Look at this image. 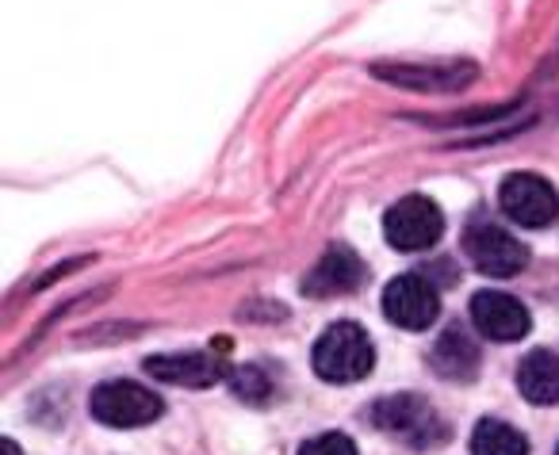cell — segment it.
Wrapping results in <instances>:
<instances>
[{"mask_svg":"<svg viewBox=\"0 0 559 455\" xmlns=\"http://www.w3.org/2000/svg\"><path fill=\"white\" fill-rule=\"evenodd\" d=\"M311 363L322 383H357V379L372 375L376 348L357 322H334L314 345Z\"/></svg>","mask_w":559,"mask_h":455,"instance_id":"1","label":"cell"},{"mask_svg":"<svg viewBox=\"0 0 559 455\" xmlns=\"http://www.w3.org/2000/svg\"><path fill=\"white\" fill-rule=\"evenodd\" d=\"M376 429L403 436L414 447H437L441 440H449V424L441 421L433 406L418 394H395V398H380L372 406Z\"/></svg>","mask_w":559,"mask_h":455,"instance_id":"2","label":"cell"},{"mask_svg":"<svg viewBox=\"0 0 559 455\" xmlns=\"http://www.w3.org/2000/svg\"><path fill=\"white\" fill-rule=\"evenodd\" d=\"M88 409L100 424L111 429H142V424L162 417V398L150 394L146 386L131 383V379H111L100 383L88 398Z\"/></svg>","mask_w":559,"mask_h":455,"instance_id":"3","label":"cell"},{"mask_svg":"<svg viewBox=\"0 0 559 455\" xmlns=\"http://www.w3.org/2000/svg\"><path fill=\"white\" fill-rule=\"evenodd\" d=\"M444 234V215L433 200L426 195H406L383 218V238L399 253H421V249H433Z\"/></svg>","mask_w":559,"mask_h":455,"instance_id":"4","label":"cell"},{"mask_svg":"<svg viewBox=\"0 0 559 455\" xmlns=\"http://www.w3.org/2000/svg\"><path fill=\"white\" fill-rule=\"evenodd\" d=\"M464 253L483 276H495V279L518 276L528 264V249L510 230H502L495 223H483V218L464 230Z\"/></svg>","mask_w":559,"mask_h":455,"instance_id":"5","label":"cell"},{"mask_svg":"<svg viewBox=\"0 0 559 455\" xmlns=\"http://www.w3.org/2000/svg\"><path fill=\"white\" fill-rule=\"evenodd\" d=\"M383 314L399 330H429L441 314L437 287L421 272H403L383 287Z\"/></svg>","mask_w":559,"mask_h":455,"instance_id":"6","label":"cell"},{"mask_svg":"<svg viewBox=\"0 0 559 455\" xmlns=\"http://www.w3.org/2000/svg\"><path fill=\"white\" fill-rule=\"evenodd\" d=\"M498 203H502L506 215L518 226H525V230H544V226H551L559 218L556 188L544 177H536V172H513V177H506L502 192H498Z\"/></svg>","mask_w":559,"mask_h":455,"instance_id":"7","label":"cell"},{"mask_svg":"<svg viewBox=\"0 0 559 455\" xmlns=\"http://www.w3.org/2000/svg\"><path fill=\"white\" fill-rule=\"evenodd\" d=\"M372 73L380 81H391L399 88L411 93H460L464 85L475 81L472 62H437V65H372Z\"/></svg>","mask_w":559,"mask_h":455,"instance_id":"8","label":"cell"},{"mask_svg":"<svg viewBox=\"0 0 559 455\" xmlns=\"http://www.w3.org/2000/svg\"><path fill=\"white\" fill-rule=\"evenodd\" d=\"M365 261L353 253L349 246H330L322 261L304 276V295L311 299H334V295H349L365 284Z\"/></svg>","mask_w":559,"mask_h":455,"instance_id":"9","label":"cell"},{"mask_svg":"<svg viewBox=\"0 0 559 455\" xmlns=\"http://www.w3.org/2000/svg\"><path fill=\"white\" fill-rule=\"evenodd\" d=\"M472 322L483 337L498 340V345L521 340L528 333V325H533L528 322V310L506 291H479L475 295L472 299Z\"/></svg>","mask_w":559,"mask_h":455,"instance_id":"10","label":"cell"},{"mask_svg":"<svg viewBox=\"0 0 559 455\" xmlns=\"http://www.w3.org/2000/svg\"><path fill=\"white\" fill-rule=\"evenodd\" d=\"M146 371L173 386H215L223 379V363L207 352H162L150 356Z\"/></svg>","mask_w":559,"mask_h":455,"instance_id":"11","label":"cell"},{"mask_svg":"<svg viewBox=\"0 0 559 455\" xmlns=\"http://www.w3.org/2000/svg\"><path fill=\"white\" fill-rule=\"evenodd\" d=\"M518 391L533 406H559V356L536 348L518 363Z\"/></svg>","mask_w":559,"mask_h":455,"instance_id":"12","label":"cell"},{"mask_svg":"<svg viewBox=\"0 0 559 455\" xmlns=\"http://www.w3.org/2000/svg\"><path fill=\"white\" fill-rule=\"evenodd\" d=\"M429 363H433V371L441 379H460V383H467V379H475V371H479V345H475L464 330H449V333H441V340L433 345Z\"/></svg>","mask_w":559,"mask_h":455,"instance_id":"13","label":"cell"},{"mask_svg":"<svg viewBox=\"0 0 559 455\" xmlns=\"http://www.w3.org/2000/svg\"><path fill=\"white\" fill-rule=\"evenodd\" d=\"M472 455H528V440L498 417H483L472 432Z\"/></svg>","mask_w":559,"mask_h":455,"instance_id":"14","label":"cell"},{"mask_svg":"<svg viewBox=\"0 0 559 455\" xmlns=\"http://www.w3.org/2000/svg\"><path fill=\"white\" fill-rule=\"evenodd\" d=\"M230 386H234V394H238V398H246V402H264V398H272V379L264 375V371L257 368V363H246V368L234 371Z\"/></svg>","mask_w":559,"mask_h":455,"instance_id":"15","label":"cell"},{"mask_svg":"<svg viewBox=\"0 0 559 455\" xmlns=\"http://www.w3.org/2000/svg\"><path fill=\"white\" fill-rule=\"evenodd\" d=\"M299 455H357V444L345 432H322V436L307 440Z\"/></svg>","mask_w":559,"mask_h":455,"instance_id":"16","label":"cell"},{"mask_svg":"<svg viewBox=\"0 0 559 455\" xmlns=\"http://www.w3.org/2000/svg\"><path fill=\"white\" fill-rule=\"evenodd\" d=\"M0 452H4V455H24V452H20L16 440H4V444H0Z\"/></svg>","mask_w":559,"mask_h":455,"instance_id":"17","label":"cell"},{"mask_svg":"<svg viewBox=\"0 0 559 455\" xmlns=\"http://www.w3.org/2000/svg\"><path fill=\"white\" fill-rule=\"evenodd\" d=\"M556 455H559V452H556Z\"/></svg>","mask_w":559,"mask_h":455,"instance_id":"18","label":"cell"}]
</instances>
